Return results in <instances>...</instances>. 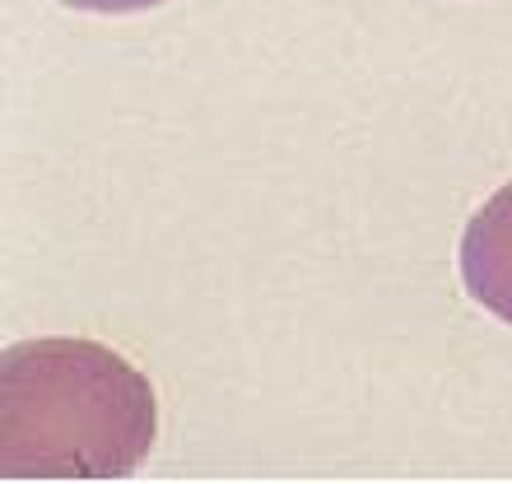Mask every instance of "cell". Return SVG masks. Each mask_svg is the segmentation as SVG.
<instances>
[{
	"label": "cell",
	"instance_id": "3957f363",
	"mask_svg": "<svg viewBox=\"0 0 512 484\" xmlns=\"http://www.w3.org/2000/svg\"><path fill=\"white\" fill-rule=\"evenodd\" d=\"M61 5H75V10H94V14H131V10H149V5H163V0H61Z\"/></svg>",
	"mask_w": 512,
	"mask_h": 484
},
{
	"label": "cell",
	"instance_id": "6da1fadb",
	"mask_svg": "<svg viewBox=\"0 0 512 484\" xmlns=\"http://www.w3.org/2000/svg\"><path fill=\"white\" fill-rule=\"evenodd\" d=\"M159 401L98 340H24L0 363L5 480H122L149 457Z\"/></svg>",
	"mask_w": 512,
	"mask_h": 484
},
{
	"label": "cell",
	"instance_id": "7a4b0ae2",
	"mask_svg": "<svg viewBox=\"0 0 512 484\" xmlns=\"http://www.w3.org/2000/svg\"><path fill=\"white\" fill-rule=\"evenodd\" d=\"M461 280L466 294L512 326V182L494 191L461 238Z\"/></svg>",
	"mask_w": 512,
	"mask_h": 484
}]
</instances>
